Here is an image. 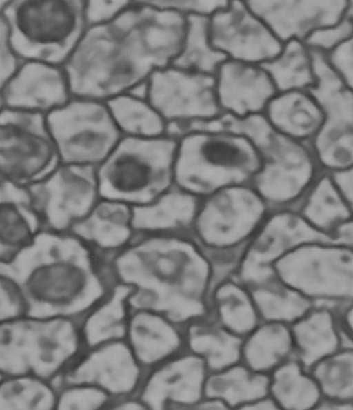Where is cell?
<instances>
[{"mask_svg": "<svg viewBox=\"0 0 353 410\" xmlns=\"http://www.w3.org/2000/svg\"><path fill=\"white\" fill-rule=\"evenodd\" d=\"M187 17L150 1H130L111 21L87 28L63 65L72 96L106 101L147 82L172 64Z\"/></svg>", "mask_w": 353, "mask_h": 410, "instance_id": "cell-1", "label": "cell"}, {"mask_svg": "<svg viewBox=\"0 0 353 410\" xmlns=\"http://www.w3.org/2000/svg\"><path fill=\"white\" fill-rule=\"evenodd\" d=\"M111 258L116 280L159 294L157 313L183 326L210 315L212 267L192 236L135 233Z\"/></svg>", "mask_w": 353, "mask_h": 410, "instance_id": "cell-2", "label": "cell"}, {"mask_svg": "<svg viewBox=\"0 0 353 410\" xmlns=\"http://www.w3.org/2000/svg\"><path fill=\"white\" fill-rule=\"evenodd\" d=\"M262 165L244 134L220 129H190L177 137L174 185L199 198L219 189L250 185Z\"/></svg>", "mask_w": 353, "mask_h": 410, "instance_id": "cell-3", "label": "cell"}, {"mask_svg": "<svg viewBox=\"0 0 353 410\" xmlns=\"http://www.w3.org/2000/svg\"><path fill=\"white\" fill-rule=\"evenodd\" d=\"M85 0L0 1L9 43L23 61L63 66L88 26Z\"/></svg>", "mask_w": 353, "mask_h": 410, "instance_id": "cell-4", "label": "cell"}, {"mask_svg": "<svg viewBox=\"0 0 353 410\" xmlns=\"http://www.w3.org/2000/svg\"><path fill=\"white\" fill-rule=\"evenodd\" d=\"M177 138L123 136L97 167L101 197L132 207L154 201L174 185Z\"/></svg>", "mask_w": 353, "mask_h": 410, "instance_id": "cell-5", "label": "cell"}, {"mask_svg": "<svg viewBox=\"0 0 353 410\" xmlns=\"http://www.w3.org/2000/svg\"><path fill=\"white\" fill-rule=\"evenodd\" d=\"M270 212L251 185L225 187L201 198L191 236L207 254L241 258Z\"/></svg>", "mask_w": 353, "mask_h": 410, "instance_id": "cell-6", "label": "cell"}, {"mask_svg": "<svg viewBox=\"0 0 353 410\" xmlns=\"http://www.w3.org/2000/svg\"><path fill=\"white\" fill-rule=\"evenodd\" d=\"M46 116L61 163L97 167L123 136L103 101L72 96Z\"/></svg>", "mask_w": 353, "mask_h": 410, "instance_id": "cell-7", "label": "cell"}, {"mask_svg": "<svg viewBox=\"0 0 353 410\" xmlns=\"http://www.w3.org/2000/svg\"><path fill=\"white\" fill-rule=\"evenodd\" d=\"M46 116L0 109V179L29 186L61 163Z\"/></svg>", "mask_w": 353, "mask_h": 410, "instance_id": "cell-8", "label": "cell"}, {"mask_svg": "<svg viewBox=\"0 0 353 410\" xmlns=\"http://www.w3.org/2000/svg\"><path fill=\"white\" fill-rule=\"evenodd\" d=\"M146 99L177 138L196 122L216 120L223 112L214 75L172 65L154 72L146 82Z\"/></svg>", "mask_w": 353, "mask_h": 410, "instance_id": "cell-9", "label": "cell"}, {"mask_svg": "<svg viewBox=\"0 0 353 410\" xmlns=\"http://www.w3.org/2000/svg\"><path fill=\"white\" fill-rule=\"evenodd\" d=\"M272 269L277 278L314 305L353 303V251L294 247Z\"/></svg>", "mask_w": 353, "mask_h": 410, "instance_id": "cell-10", "label": "cell"}, {"mask_svg": "<svg viewBox=\"0 0 353 410\" xmlns=\"http://www.w3.org/2000/svg\"><path fill=\"white\" fill-rule=\"evenodd\" d=\"M46 231L66 233L101 198L96 167L60 163L28 186Z\"/></svg>", "mask_w": 353, "mask_h": 410, "instance_id": "cell-11", "label": "cell"}, {"mask_svg": "<svg viewBox=\"0 0 353 410\" xmlns=\"http://www.w3.org/2000/svg\"><path fill=\"white\" fill-rule=\"evenodd\" d=\"M243 133L257 149L262 161L251 185L270 211L283 209L292 201L299 188L298 168L292 138L276 130L263 114L248 118Z\"/></svg>", "mask_w": 353, "mask_h": 410, "instance_id": "cell-12", "label": "cell"}, {"mask_svg": "<svg viewBox=\"0 0 353 410\" xmlns=\"http://www.w3.org/2000/svg\"><path fill=\"white\" fill-rule=\"evenodd\" d=\"M208 30L213 47L229 59L261 65L283 47L246 1H228L209 17Z\"/></svg>", "mask_w": 353, "mask_h": 410, "instance_id": "cell-13", "label": "cell"}, {"mask_svg": "<svg viewBox=\"0 0 353 410\" xmlns=\"http://www.w3.org/2000/svg\"><path fill=\"white\" fill-rule=\"evenodd\" d=\"M72 97L63 67L41 61H23L0 85L1 108L47 115Z\"/></svg>", "mask_w": 353, "mask_h": 410, "instance_id": "cell-14", "label": "cell"}, {"mask_svg": "<svg viewBox=\"0 0 353 410\" xmlns=\"http://www.w3.org/2000/svg\"><path fill=\"white\" fill-rule=\"evenodd\" d=\"M214 76L219 105L224 114L234 118L263 114L278 92L260 64L227 59Z\"/></svg>", "mask_w": 353, "mask_h": 410, "instance_id": "cell-15", "label": "cell"}, {"mask_svg": "<svg viewBox=\"0 0 353 410\" xmlns=\"http://www.w3.org/2000/svg\"><path fill=\"white\" fill-rule=\"evenodd\" d=\"M70 232L95 254L112 256L125 248L135 235L132 207L101 197Z\"/></svg>", "mask_w": 353, "mask_h": 410, "instance_id": "cell-16", "label": "cell"}, {"mask_svg": "<svg viewBox=\"0 0 353 410\" xmlns=\"http://www.w3.org/2000/svg\"><path fill=\"white\" fill-rule=\"evenodd\" d=\"M43 230L28 186L0 179V260L6 262Z\"/></svg>", "mask_w": 353, "mask_h": 410, "instance_id": "cell-17", "label": "cell"}, {"mask_svg": "<svg viewBox=\"0 0 353 410\" xmlns=\"http://www.w3.org/2000/svg\"><path fill=\"white\" fill-rule=\"evenodd\" d=\"M155 368L157 408L195 409L205 398L210 373L199 357L186 350Z\"/></svg>", "mask_w": 353, "mask_h": 410, "instance_id": "cell-18", "label": "cell"}, {"mask_svg": "<svg viewBox=\"0 0 353 410\" xmlns=\"http://www.w3.org/2000/svg\"><path fill=\"white\" fill-rule=\"evenodd\" d=\"M200 199L174 185L154 201L132 207L135 233L192 236Z\"/></svg>", "mask_w": 353, "mask_h": 410, "instance_id": "cell-19", "label": "cell"}, {"mask_svg": "<svg viewBox=\"0 0 353 410\" xmlns=\"http://www.w3.org/2000/svg\"><path fill=\"white\" fill-rule=\"evenodd\" d=\"M290 327L294 356L308 369L343 346L339 316L327 306L313 305Z\"/></svg>", "mask_w": 353, "mask_h": 410, "instance_id": "cell-20", "label": "cell"}, {"mask_svg": "<svg viewBox=\"0 0 353 410\" xmlns=\"http://www.w3.org/2000/svg\"><path fill=\"white\" fill-rule=\"evenodd\" d=\"M186 350L201 358L209 373L241 362L243 338L226 329L212 316L184 326Z\"/></svg>", "mask_w": 353, "mask_h": 410, "instance_id": "cell-21", "label": "cell"}, {"mask_svg": "<svg viewBox=\"0 0 353 410\" xmlns=\"http://www.w3.org/2000/svg\"><path fill=\"white\" fill-rule=\"evenodd\" d=\"M269 375L253 371L240 362L208 375L205 398H216L228 409H245L269 396Z\"/></svg>", "mask_w": 353, "mask_h": 410, "instance_id": "cell-22", "label": "cell"}, {"mask_svg": "<svg viewBox=\"0 0 353 410\" xmlns=\"http://www.w3.org/2000/svg\"><path fill=\"white\" fill-rule=\"evenodd\" d=\"M269 395L279 409L320 408L323 398L310 370L294 356L269 375Z\"/></svg>", "mask_w": 353, "mask_h": 410, "instance_id": "cell-23", "label": "cell"}, {"mask_svg": "<svg viewBox=\"0 0 353 410\" xmlns=\"http://www.w3.org/2000/svg\"><path fill=\"white\" fill-rule=\"evenodd\" d=\"M293 356L289 325L262 322L243 339L241 362L254 371L270 375Z\"/></svg>", "mask_w": 353, "mask_h": 410, "instance_id": "cell-24", "label": "cell"}, {"mask_svg": "<svg viewBox=\"0 0 353 410\" xmlns=\"http://www.w3.org/2000/svg\"><path fill=\"white\" fill-rule=\"evenodd\" d=\"M210 316L232 333L245 338L262 322L248 288L234 277L212 290Z\"/></svg>", "mask_w": 353, "mask_h": 410, "instance_id": "cell-25", "label": "cell"}, {"mask_svg": "<svg viewBox=\"0 0 353 410\" xmlns=\"http://www.w3.org/2000/svg\"><path fill=\"white\" fill-rule=\"evenodd\" d=\"M309 369L322 395L320 408L353 409V345L342 346Z\"/></svg>", "mask_w": 353, "mask_h": 410, "instance_id": "cell-26", "label": "cell"}, {"mask_svg": "<svg viewBox=\"0 0 353 410\" xmlns=\"http://www.w3.org/2000/svg\"><path fill=\"white\" fill-rule=\"evenodd\" d=\"M246 287L262 322L290 325L314 305L276 275L264 283Z\"/></svg>", "mask_w": 353, "mask_h": 410, "instance_id": "cell-27", "label": "cell"}, {"mask_svg": "<svg viewBox=\"0 0 353 410\" xmlns=\"http://www.w3.org/2000/svg\"><path fill=\"white\" fill-rule=\"evenodd\" d=\"M123 136L152 137L168 134V125L146 98L125 93L105 101Z\"/></svg>", "mask_w": 353, "mask_h": 410, "instance_id": "cell-28", "label": "cell"}, {"mask_svg": "<svg viewBox=\"0 0 353 410\" xmlns=\"http://www.w3.org/2000/svg\"><path fill=\"white\" fill-rule=\"evenodd\" d=\"M187 17L186 32L182 49L172 65L204 74L215 75L227 58L212 45L208 30L209 17Z\"/></svg>", "mask_w": 353, "mask_h": 410, "instance_id": "cell-29", "label": "cell"}, {"mask_svg": "<svg viewBox=\"0 0 353 410\" xmlns=\"http://www.w3.org/2000/svg\"><path fill=\"white\" fill-rule=\"evenodd\" d=\"M130 2V0L85 1V16L88 28L111 21Z\"/></svg>", "mask_w": 353, "mask_h": 410, "instance_id": "cell-30", "label": "cell"}, {"mask_svg": "<svg viewBox=\"0 0 353 410\" xmlns=\"http://www.w3.org/2000/svg\"><path fill=\"white\" fill-rule=\"evenodd\" d=\"M152 4L182 13L185 16L199 14L210 17L228 1H150Z\"/></svg>", "mask_w": 353, "mask_h": 410, "instance_id": "cell-31", "label": "cell"}, {"mask_svg": "<svg viewBox=\"0 0 353 410\" xmlns=\"http://www.w3.org/2000/svg\"><path fill=\"white\" fill-rule=\"evenodd\" d=\"M22 62L11 47L6 25L0 20V85L17 71Z\"/></svg>", "mask_w": 353, "mask_h": 410, "instance_id": "cell-32", "label": "cell"}, {"mask_svg": "<svg viewBox=\"0 0 353 410\" xmlns=\"http://www.w3.org/2000/svg\"><path fill=\"white\" fill-rule=\"evenodd\" d=\"M338 316L343 335L353 345V303L344 305L343 309L338 314Z\"/></svg>", "mask_w": 353, "mask_h": 410, "instance_id": "cell-33", "label": "cell"}]
</instances>
